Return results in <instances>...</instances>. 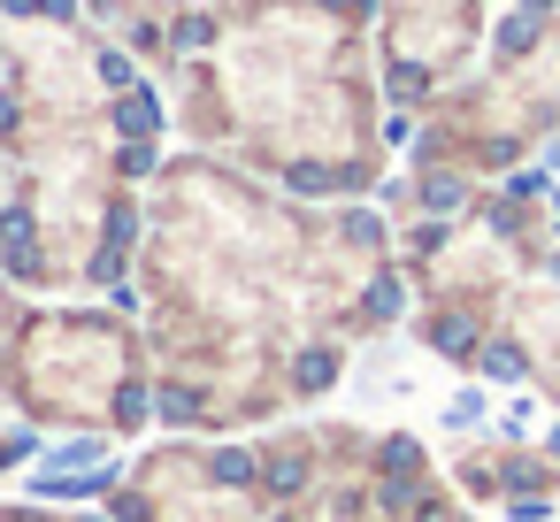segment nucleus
<instances>
[{"label":"nucleus","instance_id":"f257e3e1","mask_svg":"<svg viewBox=\"0 0 560 522\" xmlns=\"http://www.w3.org/2000/svg\"><path fill=\"white\" fill-rule=\"evenodd\" d=\"M338 369H346V353H338V346H300V353H292V392H307V399H315V392H330V384H338Z\"/></svg>","mask_w":560,"mask_h":522},{"label":"nucleus","instance_id":"f03ea898","mask_svg":"<svg viewBox=\"0 0 560 522\" xmlns=\"http://www.w3.org/2000/svg\"><path fill=\"white\" fill-rule=\"evenodd\" d=\"M476 369H483L491 384H522V376H529V353H522L514 338H483V346H476Z\"/></svg>","mask_w":560,"mask_h":522},{"label":"nucleus","instance_id":"7ed1b4c3","mask_svg":"<svg viewBox=\"0 0 560 522\" xmlns=\"http://www.w3.org/2000/svg\"><path fill=\"white\" fill-rule=\"evenodd\" d=\"M116 131H124V139H154V131H162V101L131 85V93L116 101Z\"/></svg>","mask_w":560,"mask_h":522},{"label":"nucleus","instance_id":"20e7f679","mask_svg":"<svg viewBox=\"0 0 560 522\" xmlns=\"http://www.w3.org/2000/svg\"><path fill=\"white\" fill-rule=\"evenodd\" d=\"M430 346H438L445 361H476V346H483V330H476L468 315H438V323H430Z\"/></svg>","mask_w":560,"mask_h":522},{"label":"nucleus","instance_id":"39448f33","mask_svg":"<svg viewBox=\"0 0 560 522\" xmlns=\"http://www.w3.org/2000/svg\"><path fill=\"white\" fill-rule=\"evenodd\" d=\"M376 461H384V476H422V461H430V453H422V438H415V430H392Z\"/></svg>","mask_w":560,"mask_h":522},{"label":"nucleus","instance_id":"423d86ee","mask_svg":"<svg viewBox=\"0 0 560 522\" xmlns=\"http://www.w3.org/2000/svg\"><path fill=\"white\" fill-rule=\"evenodd\" d=\"M415 200H422L430 216H453V208L468 200V185H460V177H445V170H430V177L415 185Z\"/></svg>","mask_w":560,"mask_h":522},{"label":"nucleus","instance_id":"0eeeda50","mask_svg":"<svg viewBox=\"0 0 560 522\" xmlns=\"http://www.w3.org/2000/svg\"><path fill=\"white\" fill-rule=\"evenodd\" d=\"M376 499H384V514H415V499H430V491H422V476H384Z\"/></svg>","mask_w":560,"mask_h":522},{"label":"nucleus","instance_id":"6e6552de","mask_svg":"<svg viewBox=\"0 0 560 522\" xmlns=\"http://www.w3.org/2000/svg\"><path fill=\"white\" fill-rule=\"evenodd\" d=\"M529 47H537V9H522V16L499 24V55H529Z\"/></svg>","mask_w":560,"mask_h":522},{"label":"nucleus","instance_id":"1a4fd4ad","mask_svg":"<svg viewBox=\"0 0 560 522\" xmlns=\"http://www.w3.org/2000/svg\"><path fill=\"white\" fill-rule=\"evenodd\" d=\"M284 185L315 200V193H338V170H323V162H292V170H284Z\"/></svg>","mask_w":560,"mask_h":522},{"label":"nucleus","instance_id":"9d476101","mask_svg":"<svg viewBox=\"0 0 560 522\" xmlns=\"http://www.w3.org/2000/svg\"><path fill=\"white\" fill-rule=\"evenodd\" d=\"M154 415H162V422H200V399H192L185 384H162V392H154Z\"/></svg>","mask_w":560,"mask_h":522},{"label":"nucleus","instance_id":"9b49d317","mask_svg":"<svg viewBox=\"0 0 560 522\" xmlns=\"http://www.w3.org/2000/svg\"><path fill=\"white\" fill-rule=\"evenodd\" d=\"M300 484H307V453H277V461H269V491H277V499H292Z\"/></svg>","mask_w":560,"mask_h":522},{"label":"nucleus","instance_id":"f8f14e48","mask_svg":"<svg viewBox=\"0 0 560 522\" xmlns=\"http://www.w3.org/2000/svg\"><path fill=\"white\" fill-rule=\"evenodd\" d=\"M208 468H215V484H254V453H246V445H238V453L223 445V453H215Z\"/></svg>","mask_w":560,"mask_h":522},{"label":"nucleus","instance_id":"ddd939ff","mask_svg":"<svg viewBox=\"0 0 560 522\" xmlns=\"http://www.w3.org/2000/svg\"><path fill=\"white\" fill-rule=\"evenodd\" d=\"M147 407H154V399H147V384H124V392H116V422H124V430H139V422H147Z\"/></svg>","mask_w":560,"mask_h":522},{"label":"nucleus","instance_id":"4468645a","mask_svg":"<svg viewBox=\"0 0 560 522\" xmlns=\"http://www.w3.org/2000/svg\"><path fill=\"white\" fill-rule=\"evenodd\" d=\"M506 514L514 522H552V499L545 491H506Z\"/></svg>","mask_w":560,"mask_h":522},{"label":"nucleus","instance_id":"2eb2a0df","mask_svg":"<svg viewBox=\"0 0 560 522\" xmlns=\"http://www.w3.org/2000/svg\"><path fill=\"white\" fill-rule=\"evenodd\" d=\"M361 308H369V315H399V277H376Z\"/></svg>","mask_w":560,"mask_h":522},{"label":"nucleus","instance_id":"dca6fc26","mask_svg":"<svg viewBox=\"0 0 560 522\" xmlns=\"http://www.w3.org/2000/svg\"><path fill=\"white\" fill-rule=\"evenodd\" d=\"M101 78H108V85H116V93H131V85H139V78H131V55H116V47H108V55H101Z\"/></svg>","mask_w":560,"mask_h":522},{"label":"nucleus","instance_id":"f3484780","mask_svg":"<svg viewBox=\"0 0 560 522\" xmlns=\"http://www.w3.org/2000/svg\"><path fill=\"white\" fill-rule=\"evenodd\" d=\"M445 422H453V430H468V422H483V392H460V399L445 407Z\"/></svg>","mask_w":560,"mask_h":522},{"label":"nucleus","instance_id":"a211bd4d","mask_svg":"<svg viewBox=\"0 0 560 522\" xmlns=\"http://www.w3.org/2000/svg\"><path fill=\"white\" fill-rule=\"evenodd\" d=\"M116 162H124V177H147V170H154V147H147V139H131Z\"/></svg>","mask_w":560,"mask_h":522},{"label":"nucleus","instance_id":"6ab92c4d","mask_svg":"<svg viewBox=\"0 0 560 522\" xmlns=\"http://www.w3.org/2000/svg\"><path fill=\"white\" fill-rule=\"evenodd\" d=\"M47 9V0H9V16H39Z\"/></svg>","mask_w":560,"mask_h":522},{"label":"nucleus","instance_id":"aec40b11","mask_svg":"<svg viewBox=\"0 0 560 522\" xmlns=\"http://www.w3.org/2000/svg\"><path fill=\"white\" fill-rule=\"evenodd\" d=\"M0 131H16V101L9 93H0Z\"/></svg>","mask_w":560,"mask_h":522},{"label":"nucleus","instance_id":"412c9836","mask_svg":"<svg viewBox=\"0 0 560 522\" xmlns=\"http://www.w3.org/2000/svg\"><path fill=\"white\" fill-rule=\"evenodd\" d=\"M545 445H552V461H560V430H552V438H545Z\"/></svg>","mask_w":560,"mask_h":522},{"label":"nucleus","instance_id":"4be33fe9","mask_svg":"<svg viewBox=\"0 0 560 522\" xmlns=\"http://www.w3.org/2000/svg\"><path fill=\"white\" fill-rule=\"evenodd\" d=\"M522 9H552V0H522Z\"/></svg>","mask_w":560,"mask_h":522},{"label":"nucleus","instance_id":"5701e85b","mask_svg":"<svg viewBox=\"0 0 560 522\" xmlns=\"http://www.w3.org/2000/svg\"><path fill=\"white\" fill-rule=\"evenodd\" d=\"M277 522H292V514H277Z\"/></svg>","mask_w":560,"mask_h":522}]
</instances>
